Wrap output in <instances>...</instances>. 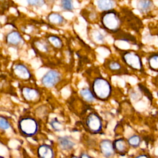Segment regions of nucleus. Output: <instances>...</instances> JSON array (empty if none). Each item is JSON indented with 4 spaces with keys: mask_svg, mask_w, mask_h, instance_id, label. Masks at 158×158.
I'll return each instance as SVG.
<instances>
[{
    "mask_svg": "<svg viewBox=\"0 0 158 158\" xmlns=\"http://www.w3.org/2000/svg\"><path fill=\"white\" fill-rule=\"evenodd\" d=\"M100 22L102 27L110 33L118 32L122 23L121 15L114 9L102 12L101 14Z\"/></svg>",
    "mask_w": 158,
    "mask_h": 158,
    "instance_id": "f257e3e1",
    "label": "nucleus"
},
{
    "mask_svg": "<svg viewBox=\"0 0 158 158\" xmlns=\"http://www.w3.org/2000/svg\"><path fill=\"white\" fill-rule=\"evenodd\" d=\"M90 89L96 99L101 101L109 99L112 93V86L110 82L102 77H98L93 80Z\"/></svg>",
    "mask_w": 158,
    "mask_h": 158,
    "instance_id": "f03ea898",
    "label": "nucleus"
},
{
    "mask_svg": "<svg viewBox=\"0 0 158 158\" xmlns=\"http://www.w3.org/2000/svg\"><path fill=\"white\" fill-rule=\"evenodd\" d=\"M19 133L25 137H33L38 134L40 130V125L36 119L31 117H23L18 122Z\"/></svg>",
    "mask_w": 158,
    "mask_h": 158,
    "instance_id": "7ed1b4c3",
    "label": "nucleus"
},
{
    "mask_svg": "<svg viewBox=\"0 0 158 158\" xmlns=\"http://www.w3.org/2000/svg\"><path fill=\"white\" fill-rule=\"evenodd\" d=\"M120 57L122 62L130 69L138 72L144 70L141 57L133 50H121Z\"/></svg>",
    "mask_w": 158,
    "mask_h": 158,
    "instance_id": "20e7f679",
    "label": "nucleus"
},
{
    "mask_svg": "<svg viewBox=\"0 0 158 158\" xmlns=\"http://www.w3.org/2000/svg\"><path fill=\"white\" fill-rule=\"evenodd\" d=\"M85 125L88 131L98 134L102 131L103 123L101 117L96 112L89 113L85 120Z\"/></svg>",
    "mask_w": 158,
    "mask_h": 158,
    "instance_id": "39448f33",
    "label": "nucleus"
},
{
    "mask_svg": "<svg viewBox=\"0 0 158 158\" xmlns=\"http://www.w3.org/2000/svg\"><path fill=\"white\" fill-rule=\"evenodd\" d=\"M62 76L56 70H49L41 78V83L43 86L47 88L54 87L61 80Z\"/></svg>",
    "mask_w": 158,
    "mask_h": 158,
    "instance_id": "423d86ee",
    "label": "nucleus"
},
{
    "mask_svg": "<svg viewBox=\"0 0 158 158\" xmlns=\"http://www.w3.org/2000/svg\"><path fill=\"white\" fill-rule=\"evenodd\" d=\"M12 73L14 77L22 81H28L32 77V73L28 67L23 63H17L12 68Z\"/></svg>",
    "mask_w": 158,
    "mask_h": 158,
    "instance_id": "0eeeda50",
    "label": "nucleus"
},
{
    "mask_svg": "<svg viewBox=\"0 0 158 158\" xmlns=\"http://www.w3.org/2000/svg\"><path fill=\"white\" fill-rule=\"evenodd\" d=\"M20 93L23 99L28 102H37L41 97L40 91L33 87L23 86L20 89Z\"/></svg>",
    "mask_w": 158,
    "mask_h": 158,
    "instance_id": "6e6552de",
    "label": "nucleus"
},
{
    "mask_svg": "<svg viewBox=\"0 0 158 158\" xmlns=\"http://www.w3.org/2000/svg\"><path fill=\"white\" fill-rule=\"evenodd\" d=\"M122 20H125L127 25L135 31H139L143 26L141 20L131 11L128 10H125L123 19L122 18Z\"/></svg>",
    "mask_w": 158,
    "mask_h": 158,
    "instance_id": "1a4fd4ad",
    "label": "nucleus"
},
{
    "mask_svg": "<svg viewBox=\"0 0 158 158\" xmlns=\"http://www.w3.org/2000/svg\"><path fill=\"white\" fill-rule=\"evenodd\" d=\"M5 41L9 46L18 48L23 43V39L19 31L13 30L6 34Z\"/></svg>",
    "mask_w": 158,
    "mask_h": 158,
    "instance_id": "9d476101",
    "label": "nucleus"
},
{
    "mask_svg": "<svg viewBox=\"0 0 158 158\" xmlns=\"http://www.w3.org/2000/svg\"><path fill=\"white\" fill-rule=\"evenodd\" d=\"M99 150L101 153L106 158H112L115 155L112 141L108 139L101 141L99 143Z\"/></svg>",
    "mask_w": 158,
    "mask_h": 158,
    "instance_id": "9b49d317",
    "label": "nucleus"
},
{
    "mask_svg": "<svg viewBox=\"0 0 158 158\" xmlns=\"http://www.w3.org/2000/svg\"><path fill=\"white\" fill-rule=\"evenodd\" d=\"M106 68L114 75H125L126 74V69L123 67L122 64L113 59H109L104 63Z\"/></svg>",
    "mask_w": 158,
    "mask_h": 158,
    "instance_id": "f8f14e48",
    "label": "nucleus"
},
{
    "mask_svg": "<svg viewBox=\"0 0 158 158\" xmlns=\"http://www.w3.org/2000/svg\"><path fill=\"white\" fill-rule=\"evenodd\" d=\"M37 155L39 158H55L56 153L54 148L49 144H43L37 149Z\"/></svg>",
    "mask_w": 158,
    "mask_h": 158,
    "instance_id": "ddd939ff",
    "label": "nucleus"
},
{
    "mask_svg": "<svg viewBox=\"0 0 158 158\" xmlns=\"http://www.w3.org/2000/svg\"><path fill=\"white\" fill-rule=\"evenodd\" d=\"M112 143L116 154L122 156L125 155L128 151L130 146L125 139L123 138H118L112 141Z\"/></svg>",
    "mask_w": 158,
    "mask_h": 158,
    "instance_id": "4468645a",
    "label": "nucleus"
},
{
    "mask_svg": "<svg viewBox=\"0 0 158 158\" xmlns=\"http://www.w3.org/2000/svg\"><path fill=\"white\" fill-rule=\"evenodd\" d=\"M59 147L63 151H70L73 149L75 143L72 137L69 136H60L57 139Z\"/></svg>",
    "mask_w": 158,
    "mask_h": 158,
    "instance_id": "2eb2a0df",
    "label": "nucleus"
},
{
    "mask_svg": "<svg viewBox=\"0 0 158 158\" xmlns=\"http://www.w3.org/2000/svg\"><path fill=\"white\" fill-rule=\"evenodd\" d=\"M154 4L152 1L140 0L137 2L136 7L139 12L143 14H148L153 8Z\"/></svg>",
    "mask_w": 158,
    "mask_h": 158,
    "instance_id": "dca6fc26",
    "label": "nucleus"
},
{
    "mask_svg": "<svg viewBox=\"0 0 158 158\" xmlns=\"http://www.w3.org/2000/svg\"><path fill=\"white\" fill-rule=\"evenodd\" d=\"M47 20L49 23L55 26H60L65 22L64 17L57 12H51L48 14Z\"/></svg>",
    "mask_w": 158,
    "mask_h": 158,
    "instance_id": "f3484780",
    "label": "nucleus"
},
{
    "mask_svg": "<svg viewBox=\"0 0 158 158\" xmlns=\"http://www.w3.org/2000/svg\"><path fill=\"white\" fill-rule=\"evenodd\" d=\"M96 3L98 9L102 12L113 10L116 5L115 1L113 0H99Z\"/></svg>",
    "mask_w": 158,
    "mask_h": 158,
    "instance_id": "a211bd4d",
    "label": "nucleus"
},
{
    "mask_svg": "<svg viewBox=\"0 0 158 158\" xmlns=\"http://www.w3.org/2000/svg\"><path fill=\"white\" fill-rule=\"evenodd\" d=\"M147 63L150 70L158 72V53L151 54L147 59Z\"/></svg>",
    "mask_w": 158,
    "mask_h": 158,
    "instance_id": "6ab92c4d",
    "label": "nucleus"
},
{
    "mask_svg": "<svg viewBox=\"0 0 158 158\" xmlns=\"http://www.w3.org/2000/svg\"><path fill=\"white\" fill-rule=\"evenodd\" d=\"M46 41L49 46H52L56 49H60L63 46V42L60 38L55 35H49Z\"/></svg>",
    "mask_w": 158,
    "mask_h": 158,
    "instance_id": "aec40b11",
    "label": "nucleus"
},
{
    "mask_svg": "<svg viewBox=\"0 0 158 158\" xmlns=\"http://www.w3.org/2000/svg\"><path fill=\"white\" fill-rule=\"evenodd\" d=\"M80 94L81 97L88 102H93L96 99L91 90L88 88H82L80 91Z\"/></svg>",
    "mask_w": 158,
    "mask_h": 158,
    "instance_id": "412c9836",
    "label": "nucleus"
},
{
    "mask_svg": "<svg viewBox=\"0 0 158 158\" xmlns=\"http://www.w3.org/2000/svg\"><path fill=\"white\" fill-rule=\"evenodd\" d=\"M91 39L92 41L96 44H101L104 42V35L98 30L92 31Z\"/></svg>",
    "mask_w": 158,
    "mask_h": 158,
    "instance_id": "4be33fe9",
    "label": "nucleus"
},
{
    "mask_svg": "<svg viewBox=\"0 0 158 158\" xmlns=\"http://www.w3.org/2000/svg\"><path fill=\"white\" fill-rule=\"evenodd\" d=\"M115 34L116 39L118 40L125 41L130 43L131 44H134V43H136L135 38L133 36H132L130 34H127V33H120L119 31L115 33Z\"/></svg>",
    "mask_w": 158,
    "mask_h": 158,
    "instance_id": "5701e85b",
    "label": "nucleus"
},
{
    "mask_svg": "<svg viewBox=\"0 0 158 158\" xmlns=\"http://www.w3.org/2000/svg\"><path fill=\"white\" fill-rule=\"evenodd\" d=\"M49 44L46 42L41 40H38L35 43V49L41 53L47 52L49 50Z\"/></svg>",
    "mask_w": 158,
    "mask_h": 158,
    "instance_id": "b1692460",
    "label": "nucleus"
},
{
    "mask_svg": "<svg viewBox=\"0 0 158 158\" xmlns=\"http://www.w3.org/2000/svg\"><path fill=\"white\" fill-rule=\"evenodd\" d=\"M127 141L129 146L133 148H138L141 143V138L138 135H133L130 136Z\"/></svg>",
    "mask_w": 158,
    "mask_h": 158,
    "instance_id": "393cba45",
    "label": "nucleus"
},
{
    "mask_svg": "<svg viewBox=\"0 0 158 158\" xmlns=\"http://www.w3.org/2000/svg\"><path fill=\"white\" fill-rule=\"evenodd\" d=\"M49 125H51V128L56 131H60L64 130V125L57 118H52L50 121Z\"/></svg>",
    "mask_w": 158,
    "mask_h": 158,
    "instance_id": "a878e982",
    "label": "nucleus"
},
{
    "mask_svg": "<svg viewBox=\"0 0 158 158\" xmlns=\"http://www.w3.org/2000/svg\"><path fill=\"white\" fill-rule=\"evenodd\" d=\"M60 7L64 11L72 12L73 9V1L71 0H62L60 1Z\"/></svg>",
    "mask_w": 158,
    "mask_h": 158,
    "instance_id": "bb28decb",
    "label": "nucleus"
},
{
    "mask_svg": "<svg viewBox=\"0 0 158 158\" xmlns=\"http://www.w3.org/2000/svg\"><path fill=\"white\" fill-rule=\"evenodd\" d=\"M10 123L7 118L0 115V130L5 131L10 128Z\"/></svg>",
    "mask_w": 158,
    "mask_h": 158,
    "instance_id": "cd10ccee",
    "label": "nucleus"
},
{
    "mask_svg": "<svg viewBox=\"0 0 158 158\" xmlns=\"http://www.w3.org/2000/svg\"><path fill=\"white\" fill-rule=\"evenodd\" d=\"M27 3L30 6L41 7L45 4V1L43 0H28L27 1Z\"/></svg>",
    "mask_w": 158,
    "mask_h": 158,
    "instance_id": "c85d7f7f",
    "label": "nucleus"
},
{
    "mask_svg": "<svg viewBox=\"0 0 158 158\" xmlns=\"http://www.w3.org/2000/svg\"><path fill=\"white\" fill-rule=\"evenodd\" d=\"M134 158H151V157L146 153H140L135 156Z\"/></svg>",
    "mask_w": 158,
    "mask_h": 158,
    "instance_id": "c756f323",
    "label": "nucleus"
},
{
    "mask_svg": "<svg viewBox=\"0 0 158 158\" xmlns=\"http://www.w3.org/2000/svg\"><path fill=\"white\" fill-rule=\"evenodd\" d=\"M79 158H93V157L86 152H82L80 154Z\"/></svg>",
    "mask_w": 158,
    "mask_h": 158,
    "instance_id": "7c9ffc66",
    "label": "nucleus"
}]
</instances>
